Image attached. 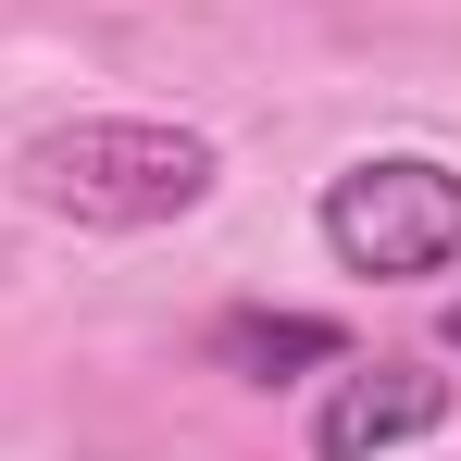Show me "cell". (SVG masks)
<instances>
[{
  "instance_id": "cell-1",
  "label": "cell",
  "mask_w": 461,
  "mask_h": 461,
  "mask_svg": "<svg viewBox=\"0 0 461 461\" xmlns=\"http://www.w3.org/2000/svg\"><path fill=\"white\" fill-rule=\"evenodd\" d=\"M38 212H63L87 237H138V225H175L225 187V150L200 125H150V113H87V125H50L38 150L13 162Z\"/></svg>"
},
{
  "instance_id": "cell-2",
  "label": "cell",
  "mask_w": 461,
  "mask_h": 461,
  "mask_svg": "<svg viewBox=\"0 0 461 461\" xmlns=\"http://www.w3.org/2000/svg\"><path fill=\"white\" fill-rule=\"evenodd\" d=\"M324 249L375 287H411V275H449L461 262V175L424 150H375L324 187Z\"/></svg>"
},
{
  "instance_id": "cell-3",
  "label": "cell",
  "mask_w": 461,
  "mask_h": 461,
  "mask_svg": "<svg viewBox=\"0 0 461 461\" xmlns=\"http://www.w3.org/2000/svg\"><path fill=\"white\" fill-rule=\"evenodd\" d=\"M424 424H449V386L424 362H349L337 399L312 411V461H386V449H411Z\"/></svg>"
},
{
  "instance_id": "cell-4",
  "label": "cell",
  "mask_w": 461,
  "mask_h": 461,
  "mask_svg": "<svg viewBox=\"0 0 461 461\" xmlns=\"http://www.w3.org/2000/svg\"><path fill=\"white\" fill-rule=\"evenodd\" d=\"M212 362L249 375V386H287V375H312V362H349V337H337L324 312H225V324H212Z\"/></svg>"
},
{
  "instance_id": "cell-5",
  "label": "cell",
  "mask_w": 461,
  "mask_h": 461,
  "mask_svg": "<svg viewBox=\"0 0 461 461\" xmlns=\"http://www.w3.org/2000/svg\"><path fill=\"white\" fill-rule=\"evenodd\" d=\"M449 349H461V300H449Z\"/></svg>"
}]
</instances>
